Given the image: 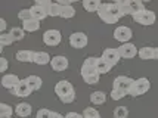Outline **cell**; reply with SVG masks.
Listing matches in <instances>:
<instances>
[{
    "label": "cell",
    "mask_w": 158,
    "mask_h": 118,
    "mask_svg": "<svg viewBox=\"0 0 158 118\" xmlns=\"http://www.w3.org/2000/svg\"><path fill=\"white\" fill-rule=\"evenodd\" d=\"M98 15L105 24H117L124 16L118 3H102L98 10Z\"/></svg>",
    "instance_id": "obj_1"
},
{
    "label": "cell",
    "mask_w": 158,
    "mask_h": 118,
    "mask_svg": "<svg viewBox=\"0 0 158 118\" xmlns=\"http://www.w3.org/2000/svg\"><path fill=\"white\" fill-rule=\"evenodd\" d=\"M55 93L56 96L61 99V102L64 104H71L76 100V90L74 86L69 83L68 80H61L58 81L55 86Z\"/></svg>",
    "instance_id": "obj_2"
},
{
    "label": "cell",
    "mask_w": 158,
    "mask_h": 118,
    "mask_svg": "<svg viewBox=\"0 0 158 118\" xmlns=\"http://www.w3.org/2000/svg\"><path fill=\"white\" fill-rule=\"evenodd\" d=\"M118 6H120V9H121V12L124 15H131V16L142 12L145 9L142 0H120Z\"/></svg>",
    "instance_id": "obj_3"
},
{
    "label": "cell",
    "mask_w": 158,
    "mask_h": 118,
    "mask_svg": "<svg viewBox=\"0 0 158 118\" xmlns=\"http://www.w3.org/2000/svg\"><path fill=\"white\" fill-rule=\"evenodd\" d=\"M81 77L83 80L87 84H98L99 83V77H101V72L98 71L96 67H90V65H84L83 63L81 67Z\"/></svg>",
    "instance_id": "obj_4"
},
{
    "label": "cell",
    "mask_w": 158,
    "mask_h": 118,
    "mask_svg": "<svg viewBox=\"0 0 158 118\" xmlns=\"http://www.w3.org/2000/svg\"><path fill=\"white\" fill-rule=\"evenodd\" d=\"M133 18V21L140 24V25H152V24H155L157 21V15L154 10H149V9H143L142 12H139V14L133 15L131 16Z\"/></svg>",
    "instance_id": "obj_5"
},
{
    "label": "cell",
    "mask_w": 158,
    "mask_h": 118,
    "mask_svg": "<svg viewBox=\"0 0 158 118\" xmlns=\"http://www.w3.org/2000/svg\"><path fill=\"white\" fill-rule=\"evenodd\" d=\"M149 87H151V83H149L148 78H145V77L138 78V80H135L133 86L130 87L129 95L130 96H140V95H143V93H146L149 90Z\"/></svg>",
    "instance_id": "obj_6"
},
{
    "label": "cell",
    "mask_w": 158,
    "mask_h": 118,
    "mask_svg": "<svg viewBox=\"0 0 158 118\" xmlns=\"http://www.w3.org/2000/svg\"><path fill=\"white\" fill-rule=\"evenodd\" d=\"M62 40V34L59 30H48V31H44V34H43V43L44 44H48V46H58Z\"/></svg>",
    "instance_id": "obj_7"
},
{
    "label": "cell",
    "mask_w": 158,
    "mask_h": 118,
    "mask_svg": "<svg viewBox=\"0 0 158 118\" xmlns=\"http://www.w3.org/2000/svg\"><path fill=\"white\" fill-rule=\"evenodd\" d=\"M131 37H133V31L129 27L120 25L114 30V39L120 43H129Z\"/></svg>",
    "instance_id": "obj_8"
},
{
    "label": "cell",
    "mask_w": 158,
    "mask_h": 118,
    "mask_svg": "<svg viewBox=\"0 0 158 118\" xmlns=\"http://www.w3.org/2000/svg\"><path fill=\"white\" fill-rule=\"evenodd\" d=\"M9 92L18 97H28L33 93V90H31V87H30V84H28V81H27V78H25V80H21L19 84H18L15 89H12V90H9Z\"/></svg>",
    "instance_id": "obj_9"
},
{
    "label": "cell",
    "mask_w": 158,
    "mask_h": 118,
    "mask_svg": "<svg viewBox=\"0 0 158 118\" xmlns=\"http://www.w3.org/2000/svg\"><path fill=\"white\" fill-rule=\"evenodd\" d=\"M69 44L74 49H83L87 46V35L84 33H73L69 35Z\"/></svg>",
    "instance_id": "obj_10"
},
{
    "label": "cell",
    "mask_w": 158,
    "mask_h": 118,
    "mask_svg": "<svg viewBox=\"0 0 158 118\" xmlns=\"http://www.w3.org/2000/svg\"><path fill=\"white\" fill-rule=\"evenodd\" d=\"M50 67H52V70L56 71V72L65 71L68 68V59H67V56H64V55L53 56L52 61H50Z\"/></svg>",
    "instance_id": "obj_11"
},
{
    "label": "cell",
    "mask_w": 158,
    "mask_h": 118,
    "mask_svg": "<svg viewBox=\"0 0 158 118\" xmlns=\"http://www.w3.org/2000/svg\"><path fill=\"white\" fill-rule=\"evenodd\" d=\"M118 52H120V56L121 58H126V59H131L138 55V47L133 44V43H123L120 47H118Z\"/></svg>",
    "instance_id": "obj_12"
},
{
    "label": "cell",
    "mask_w": 158,
    "mask_h": 118,
    "mask_svg": "<svg viewBox=\"0 0 158 118\" xmlns=\"http://www.w3.org/2000/svg\"><path fill=\"white\" fill-rule=\"evenodd\" d=\"M135 83V80L130 78V77L127 75H118L115 80H114V89H121V90H126L129 93L130 90V87L133 86Z\"/></svg>",
    "instance_id": "obj_13"
},
{
    "label": "cell",
    "mask_w": 158,
    "mask_h": 118,
    "mask_svg": "<svg viewBox=\"0 0 158 118\" xmlns=\"http://www.w3.org/2000/svg\"><path fill=\"white\" fill-rule=\"evenodd\" d=\"M102 58L106 61V62H110L112 67L114 65H117L118 61H120V52H118V49H114V47H106L105 50L102 52Z\"/></svg>",
    "instance_id": "obj_14"
},
{
    "label": "cell",
    "mask_w": 158,
    "mask_h": 118,
    "mask_svg": "<svg viewBox=\"0 0 158 118\" xmlns=\"http://www.w3.org/2000/svg\"><path fill=\"white\" fill-rule=\"evenodd\" d=\"M19 81L21 80L18 75H15V74H5L3 78H2V86L5 89H7V90H12V89H15L19 84Z\"/></svg>",
    "instance_id": "obj_15"
},
{
    "label": "cell",
    "mask_w": 158,
    "mask_h": 118,
    "mask_svg": "<svg viewBox=\"0 0 158 118\" xmlns=\"http://www.w3.org/2000/svg\"><path fill=\"white\" fill-rule=\"evenodd\" d=\"M138 55H139V58L143 59V61L157 59V49L151 47V46H145V47H140V50L138 52Z\"/></svg>",
    "instance_id": "obj_16"
},
{
    "label": "cell",
    "mask_w": 158,
    "mask_h": 118,
    "mask_svg": "<svg viewBox=\"0 0 158 118\" xmlns=\"http://www.w3.org/2000/svg\"><path fill=\"white\" fill-rule=\"evenodd\" d=\"M30 10H31V15H33V19H37V21H41L46 16H49L46 7L40 6V5H35V3H34V6L30 7Z\"/></svg>",
    "instance_id": "obj_17"
},
{
    "label": "cell",
    "mask_w": 158,
    "mask_h": 118,
    "mask_svg": "<svg viewBox=\"0 0 158 118\" xmlns=\"http://www.w3.org/2000/svg\"><path fill=\"white\" fill-rule=\"evenodd\" d=\"M31 111H33V108H31V105L27 104V102H21L15 106V112H16V115L18 117H30L31 115Z\"/></svg>",
    "instance_id": "obj_18"
},
{
    "label": "cell",
    "mask_w": 158,
    "mask_h": 118,
    "mask_svg": "<svg viewBox=\"0 0 158 118\" xmlns=\"http://www.w3.org/2000/svg\"><path fill=\"white\" fill-rule=\"evenodd\" d=\"M22 28H24V31H27V33H34V31H39L40 30V21H37V19H27V21L22 22Z\"/></svg>",
    "instance_id": "obj_19"
},
{
    "label": "cell",
    "mask_w": 158,
    "mask_h": 118,
    "mask_svg": "<svg viewBox=\"0 0 158 118\" xmlns=\"http://www.w3.org/2000/svg\"><path fill=\"white\" fill-rule=\"evenodd\" d=\"M34 53L33 50H19L16 53V59L19 62H34Z\"/></svg>",
    "instance_id": "obj_20"
},
{
    "label": "cell",
    "mask_w": 158,
    "mask_h": 118,
    "mask_svg": "<svg viewBox=\"0 0 158 118\" xmlns=\"http://www.w3.org/2000/svg\"><path fill=\"white\" fill-rule=\"evenodd\" d=\"M106 100V93H103L101 90H96L93 93H90V102L93 105H102Z\"/></svg>",
    "instance_id": "obj_21"
},
{
    "label": "cell",
    "mask_w": 158,
    "mask_h": 118,
    "mask_svg": "<svg viewBox=\"0 0 158 118\" xmlns=\"http://www.w3.org/2000/svg\"><path fill=\"white\" fill-rule=\"evenodd\" d=\"M101 5H102L101 0H83V7L87 12H98Z\"/></svg>",
    "instance_id": "obj_22"
},
{
    "label": "cell",
    "mask_w": 158,
    "mask_h": 118,
    "mask_svg": "<svg viewBox=\"0 0 158 118\" xmlns=\"http://www.w3.org/2000/svg\"><path fill=\"white\" fill-rule=\"evenodd\" d=\"M52 61V58L49 56L48 52H35L34 53V63L37 65H46Z\"/></svg>",
    "instance_id": "obj_23"
},
{
    "label": "cell",
    "mask_w": 158,
    "mask_h": 118,
    "mask_svg": "<svg viewBox=\"0 0 158 118\" xmlns=\"http://www.w3.org/2000/svg\"><path fill=\"white\" fill-rule=\"evenodd\" d=\"M27 81H28V84H30V87H31V90L33 92L40 90L41 84H43V81H41V78L39 75H28Z\"/></svg>",
    "instance_id": "obj_24"
},
{
    "label": "cell",
    "mask_w": 158,
    "mask_h": 118,
    "mask_svg": "<svg viewBox=\"0 0 158 118\" xmlns=\"http://www.w3.org/2000/svg\"><path fill=\"white\" fill-rule=\"evenodd\" d=\"M46 10H48V15L49 16H61V5L58 3V2H52V3H49L48 6H46Z\"/></svg>",
    "instance_id": "obj_25"
},
{
    "label": "cell",
    "mask_w": 158,
    "mask_h": 118,
    "mask_svg": "<svg viewBox=\"0 0 158 118\" xmlns=\"http://www.w3.org/2000/svg\"><path fill=\"white\" fill-rule=\"evenodd\" d=\"M96 68H98V71L101 72V74H108L111 71V68H112V65H111L110 62H106L105 59H103L102 56L98 59V63H96Z\"/></svg>",
    "instance_id": "obj_26"
},
{
    "label": "cell",
    "mask_w": 158,
    "mask_h": 118,
    "mask_svg": "<svg viewBox=\"0 0 158 118\" xmlns=\"http://www.w3.org/2000/svg\"><path fill=\"white\" fill-rule=\"evenodd\" d=\"M76 16V9L71 6V5H67V6H61V18H65V19H71Z\"/></svg>",
    "instance_id": "obj_27"
},
{
    "label": "cell",
    "mask_w": 158,
    "mask_h": 118,
    "mask_svg": "<svg viewBox=\"0 0 158 118\" xmlns=\"http://www.w3.org/2000/svg\"><path fill=\"white\" fill-rule=\"evenodd\" d=\"M9 34L12 35V39H14L15 42H19V40H22V39L25 37V31H24V28L14 27V28H10Z\"/></svg>",
    "instance_id": "obj_28"
},
{
    "label": "cell",
    "mask_w": 158,
    "mask_h": 118,
    "mask_svg": "<svg viewBox=\"0 0 158 118\" xmlns=\"http://www.w3.org/2000/svg\"><path fill=\"white\" fill-rule=\"evenodd\" d=\"M12 112V106H9L7 104H0V118H10Z\"/></svg>",
    "instance_id": "obj_29"
},
{
    "label": "cell",
    "mask_w": 158,
    "mask_h": 118,
    "mask_svg": "<svg viewBox=\"0 0 158 118\" xmlns=\"http://www.w3.org/2000/svg\"><path fill=\"white\" fill-rule=\"evenodd\" d=\"M15 40L14 39H12V35L9 34V33H2V34H0V46H2V47H5V46H9V44H12V43H14Z\"/></svg>",
    "instance_id": "obj_30"
},
{
    "label": "cell",
    "mask_w": 158,
    "mask_h": 118,
    "mask_svg": "<svg viewBox=\"0 0 158 118\" xmlns=\"http://www.w3.org/2000/svg\"><path fill=\"white\" fill-rule=\"evenodd\" d=\"M129 117V111L126 106H117L114 109V118H127Z\"/></svg>",
    "instance_id": "obj_31"
},
{
    "label": "cell",
    "mask_w": 158,
    "mask_h": 118,
    "mask_svg": "<svg viewBox=\"0 0 158 118\" xmlns=\"http://www.w3.org/2000/svg\"><path fill=\"white\" fill-rule=\"evenodd\" d=\"M111 95V99L112 100H120V99H123L126 95H129L126 90H121V89H112V92L110 93Z\"/></svg>",
    "instance_id": "obj_32"
},
{
    "label": "cell",
    "mask_w": 158,
    "mask_h": 118,
    "mask_svg": "<svg viewBox=\"0 0 158 118\" xmlns=\"http://www.w3.org/2000/svg\"><path fill=\"white\" fill-rule=\"evenodd\" d=\"M83 117L84 118H101V114L95 108H86L83 111Z\"/></svg>",
    "instance_id": "obj_33"
},
{
    "label": "cell",
    "mask_w": 158,
    "mask_h": 118,
    "mask_svg": "<svg viewBox=\"0 0 158 118\" xmlns=\"http://www.w3.org/2000/svg\"><path fill=\"white\" fill-rule=\"evenodd\" d=\"M18 18H19L22 22L27 21V19H31V18H33L31 10H30V9H21L19 12H18Z\"/></svg>",
    "instance_id": "obj_34"
},
{
    "label": "cell",
    "mask_w": 158,
    "mask_h": 118,
    "mask_svg": "<svg viewBox=\"0 0 158 118\" xmlns=\"http://www.w3.org/2000/svg\"><path fill=\"white\" fill-rule=\"evenodd\" d=\"M50 114H52L50 109H39L35 118H50Z\"/></svg>",
    "instance_id": "obj_35"
},
{
    "label": "cell",
    "mask_w": 158,
    "mask_h": 118,
    "mask_svg": "<svg viewBox=\"0 0 158 118\" xmlns=\"http://www.w3.org/2000/svg\"><path fill=\"white\" fill-rule=\"evenodd\" d=\"M98 59H99V58H95V56H89V58H86V59H84V65H90V67H96Z\"/></svg>",
    "instance_id": "obj_36"
},
{
    "label": "cell",
    "mask_w": 158,
    "mask_h": 118,
    "mask_svg": "<svg viewBox=\"0 0 158 118\" xmlns=\"http://www.w3.org/2000/svg\"><path fill=\"white\" fill-rule=\"evenodd\" d=\"M7 70V59L6 58H0V71L5 72Z\"/></svg>",
    "instance_id": "obj_37"
},
{
    "label": "cell",
    "mask_w": 158,
    "mask_h": 118,
    "mask_svg": "<svg viewBox=\"0 0 158 118\" xmlns=\"http://www.w3.org/2000/svg\"><path fill=\"white\" fill-rule=\"evenodd\" d=\"M65 118H84V117H83L81 114H77V112H68L65 115Z\"/></svg>",
    "instance_id": "obj_38"
},
{
    "label": "cell",
    "mask_w": 158,
    "mask_h": 118,
    "mask_svg": "<svg viewBox=\"0 0 158 118\" xmlns=\"http://www.w3.org/2000/svg\"><path fill=\"white\" fill-rule=\"evenodd\" d=\"M50 118H65V117H62L59 112H55V111H52V114H50Z\"/></svg>",
    "instance_id": "obj_39"
},
{
    "label": "cell",
    "mask_w": 158,
    "mask_h": 118,
    "mask_svg": "<svg viewBox=\"0 0 158 118\" xmlns=\"http://www.w3.org/2000/svg\"><path fill=\"white\" fill-rule=\"evenodd\" d=\"M5 28H6V21H5V19H2V21H0V30H2V31H5Z\"/></svg>",
    "instance_id": "obj_40"
},
{
    "label": "cell",
    "mask_w": 158,
    "mask_h": 118,
    "mask_svg": "<svg viewBox=\"0 0 158 118\" xmlns=\"http://www.w3.org/2000/svg\"><path fill=\"white\" fill-rule=\"evenodd\" d=\"M120 0H111V3H118Z\"/></svg>",
    "instance_id": "obj_41"
},
{
    "label": "cell",
    "mask_w": 158,
    "mask_h": 118,
    "mask_svg": "<svg viewBox=\"0 0 158 118\" xmlns=\"http://www.w3.org/2000/svg\"><path fill=\"white\" fill-rule=\"evenodd\" d=\"M142 2H143V3H148V2H151V0H142Z\"/></svg>",
    "instance_id": "obj_42"
},
{
    "label": "cell",
    "mask_w": 158,
    "mask_h": 118,
    "mask_svg": "<svg viewBox=\"0 0 158 118\" xmlns=\"http://www.w3.org/2000/svg\"><path fill=\"white\" fill-rule=\"evenodd\" d=\"M155 49H157V59H158V47H155Z\"/></svg>",
    "instance_id": "obj_43"
},
{
    "label": "cell",
    "mask_w": 158,
    "mask_h": 118,
    "mask_svg": "<svg viewBox=\"0 0 158 118\" xmlns=\"http://www.w3.org/2000/svg\"><path fill=\"white\" fill-rule=\"evenodd\" d=\"M73 2H81V0H73Z\"/></svg>",
    "instance_id": "obj_44"
}]
</instances>
